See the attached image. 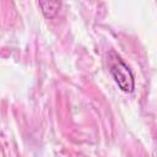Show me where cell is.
<instances>
[{"label": "cell", "instance_id": "obj_1", "mask_svg": "<svg viewBox=\"0 0 157 157\" xmlns=\"http://www.w3.org/2000/svg\"><path fill=\"white\" fill-rule=\"evenodd\" d=\"M109 71L123 92L130 93L134 91V76L129 66L114 52L109 54Z\"/></svg>", "mask_w": 157, "mask_h": 157}, {"label": "cell", "instance_id": "obj_2", "mask_svg": "<svg viewBox=\"0 0 157 157\" xmlns=\"http://www.w3.org/2000/svg\"><path fill=\"white\" fill-rule=\"evenodd\" d=\"M60 5L61 4L59 1H40L39 2V6L42 7V12L44 13L47 18L54 17L59 11Z\"/></svg>", "mask_w": 157, "mask_h": 157}]
</instances>
